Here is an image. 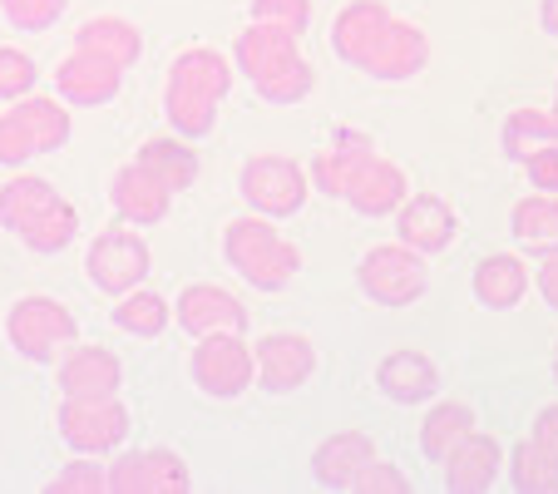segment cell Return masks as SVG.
I'll return each instance as SVG.
<instances>
[{
  "mask_svg": "<svg viewBox=\"0 0 558 494\" xmlns=\"http://www.w3.org/2000/svg\"><path fill=\"white\" fill-rule=\"evenodd\" d=\"M356 282L376 306L401 312V306L421 302L425 287H430V257L415 253L411 242H401V238L371 242L366 253H361V263H356Z\"/></svg>",
  "mask_w": 558,
  "mask_h": 494,
  "instance_id": "obj_5",
  "label": "cell"
},
{
  "mask_svg": "<svg viewBox=\"0 0 558 494\" xmlns=\"http://www.w3.org/2000/svg\"><path fill=\"white\" fill-rule=\"evenodd\" d=\"M351 490H361V494H405L411 490V480H405V470L396 460H371L366 470L356 474V484H351Z\"/></svg>",
  "mask_w": 558,
  "mask_h": 494,
  "instance_id": "obj_38",
  "label": "cell"
},
{
  "mask_svg": "<svg viewBox=\"0 0 558 494\" xmlns=\"http://www.w3.org/2000/svg\"><path fill=\"white\" fill-rule=\"evenodd\" d=\"M70 0H0V15L25 35H40V31H54L64 15Z\"/></svg>",
  "mask_w": 558,
  "mask_h": 494,
  "instance_id": "obj_35",
  "label": "cell"
},
{
  "mask_svg": "<svg viewBox=\"0 0 558 494\" xmlns=\"http://www.w3.org/2000/svg\"><path fill=\"white\" fill-rule=\"evenodd\" d=\"M238 189H243L253 213L287 222L312 198V173H306V164L292 154H253L243 164V173H238Z\"/></svg>",
  "mask_w": 558,
  "mask_h": 494,
  "instance_id": "obj_8",
  "label": "cell"
},
{
  "mask_svg": "<svg viewBox=\"0 0 558 494\" xmlns=\"http://www.w3.org/2000/svg\"><path fill=\"white\" fill-rule=\"evenodd\" d=\"M524 179H529V189H538V193H558V138L524 158Z\"/></svg>",
  "mask_w": 558,
  "mask_h": 494,
  "instance_id": "obj_40",
  "label": "cell"
},
{
  "mask_svg": "<svg viewBox=\"0 0 558 494\" xmlns=\"http://www.w3.org/2000/svg\"><path fill=\"white\" fill-rule=\"evenodd\" d=\"M253 21L306 35L312 31V0H253Z\"/></svg>",
  "mask_w": 558,
  "mask_h": 494,
  "instance_id": "obj_36",
  "label": "cell"
},
{
  "mask_svg": "<svg viewBox=\"0 0 558 494\" xmlns=\"http://www.w3.org/2000/svg\"><path fill=\"white\" fill-rule=\"evenodd\" d=\"M0 228L11 232L25 253L54 257L80 238V208L50 179L11 169V179L0 183Z\"/></svg>",
  "mask_w": 558,
  "mask_h": 494,
  "instance_id": "obj_2",
  "label": "cell"
},
{
  "mask_svg": "<svg viewBox=\"0 0 558 494\" xmlns=\"http://www.w3.org/2000/svg\"><path fill=\"white\" fill-rule=\"evenodd\" d=\"M470 431H480V415H474V406H470V400L445 396V400H425V415H421V431H415V441H421L425 460L440 465L445 455H450Z\"/></svg>",
  "mask_w": 558,
  "mask_h": 494,
  "instance_id": "obj_27",
  "label": "cell"
},
{
  "mask_svg": "<svg viewBox=\"0 0 558 494\" xmlns=\"http://www.w3.org/2000/svg\"><path fill=\"white\" fill-rule=\"evenodd\" d=\"M425 64H430V35H425V25L405 21V15H390L380 40L371 45L366 64H361V74H371L380 85H405Z\"/></svg>",
  "mask_w": 558,
  "mask_h": 494,
  "instance_id": "obj_13",
  "label": "cell"
},
{
  "mask_svg": "<svg viewBox=\"0 0 558 494\" xmlns=\"http://www.w3.org/2000/svg\"><path fill=\"white\" fill-rule=\"evenodd\" d=\"M54 431L74 455H114L124 450L134 415L119 396H60Z\"/></svg>",
  "mask_w": 558,
  "mask_h": 494,
  "instance_id": "obj_6",
  "label": "cell"
},
{
  "mask_svg": "<svg viewBox=\"0 0 558 494\" xmlns=\"http://www.w3.org/2000/svg\"><path fill=\"white\" fill-rule=\"evenodd\" d=\"M376 154V138L371 134H356V129H337V134L327 138V148H316L312 158V189L327 193V198H347L351 179L361 173V164Z\"/></svg>",
  "mask_w": 558,
  "mask_h": 494,
  "instance_id": "obj_22",
  "label": "cell"
},
{
  "mask_svg": "<svg viewBox=\"0 0 558 494\" xmlns=\"http://www.w3.org/2000/svg\"><path fill=\"white\" fill-rule=\"evenodd\" d=\"M554 119H558V85H554Z\"/></svg>",
  "mask_w": 558,
  "mask_h": 494,
  "instance_id": "obj_45",
  "label": "cell"
},
{
  "mask_svg": "<svg viewBox=\"0 0 558 494\" xmlns=\"http://www.w3.org/2000/svg\"><path fill=\"white\" fill-rule=\"evenodd\" d=\"M31 89H40V64L21 45H0V105H15Z\"/></svg>",
  "mask_w": 558,
  "mask_h": 494,
  "instance_id": "obj_34",
  "label": "cell"
},
{
  "mask_svg": "<svg viewBox=\"0 0 558 494\" xmlns=\"http://www.w3.org/2000/svg\"><path fill=\"white\" fill-rule=\"evenodd\" d=\"M371 460H376V441L366 431H337L312 450V474L327 490H351Z\"/></svg>",
  "mask_w": 558,
  "mask_h": 494,
  "instance_id": "obj_25",
  "label": "cell"
},
{
  "mask_svg": "<svg viewBox=\"0 0 558 494\" xmlns=\"http://www.w3.org/2000/svg\"><path fill=\"white\" fill-rule=\"evenodd\" d=\"M189 376L203 396L213 400H243L257 386V361L253 341L243 332H213V337H193L189 351Z\"/></svg>",
  "mask_w": 558,
  "mask_h": 494,
  "instance_id": "obj_7",
  "label": "cell"
},
{
  "mask_svg": "<svg viewBox=\"0 0 558 494\" xmlns=\"http://www.w3.org/2000/svg\"><path fill=\"white\" fill-rule=\"evenodd\" d=\"M232 70L243 74L263 105H302L316 89V64L302 55V35L253 21L232 40Z\"/></svg>",
  "mask_w": 558,
  "mask_h": 494,
  "instance_id": "obj_1",
  "label": "cell"
},
{
  "mask_svg": "<svg viewBox=\"0 0 558 494\" xmlns=\"http://www.w3.org/2000/svg\"><path fill=\"white\" fill-rule=\"evenodd\" d=\"M253 361H257V390L267 396H292L306 381L316 376V341L306 332H263L253 341Z\"/></svg>",
  "mask_w": 558,
  "mask_h": 494,
  "instance_id": "obj_10",
  "label": "cell"
},
{
  "mask_svg": "<svg viewBox=\"0 0 558 494\" xmlns=\"http://www.w3.org/2000/svg\"><path fill=\"white\" fill-rule=\"evenodd\" d=\"M85 273H89V282H95L105 297L134 292V287L148 282V273H154L148 238L134 228V222L119 218L114 228L95 232V242H89V253H85Z\"/></svg>",
  "mask_w": 558,
  "mask_h": 494,
  "instance_id": "obj_9",
  "label": "cell"
},
{
  "mask_svg": "<svg viewBox=\"0 0 558 494\" xmlns=\"http://www.w3.org/2000/svg\"><path fill=\"white\" fill-rule=\"evenodd\" d=\"M173 322L189 337H213V332H247V302L222 282H189L173 297Z\"/></svg>",
  "mask_w": 558,
  "mask_h": 494,
  "instance_id": "obj_14",
  "label": "cell"
},
{
  "mask_svg": "<svg viewBox=\"0 0 558 494\" xmlns=\"http://www.w3.org/2000/svg\"><path fill=\"white\" fill-rule=\"evenodd\" d=\"M376 390L396 406H425L440 390V366L415 347H396L376 361Z\"/></svg>",
  "mask_w": 558,
  "mask_h": 494,
  "instance_id": "obj_19",
  "label": "cell"
},
{
  "mask_svg": "<svg viewBox=\"0 0 558 494\" xmlns=\"http://www.w3.org/2000/svg\"><path fill=\"white\" fill-rule=\"evenodd\" d=\"M134 164H144L148 173H154L163 189L179 198V193H189L193 183H198V148H193V138L183 134H148L144 144H138Z\"/></svg>",
  "mask_w": 558,
  "mask_h": 494,
  "instance_id": "obj_24",
  "label": "cell"
},
{
  "mask_svg": "<svg viewBox=\"0 0 558 494\" xmlns=\"http://www.w3.org/2000/svg\"><path fill=\"white\" fill-rule=\"evenodd\" d=\"M54 386H60V396H119L124 390V361L99 341H74L54 361Z\"/></svg>",
  "mask_w": 558,
  "mask_h": 494,
  "instance_id": "obj_15",
  "label": "cell"
},
{
  "mask_svg": "<svg viewBox=\"0 0 558 494\" xmlns=\"http://www.w3.org/2000/svg\"><path fill=\"white\" fill-rule=\"evenodd\" d=\"M538 25H544V35L558 40V0H538Z\"/></svg>",
  "mask_w": 558,
  "mask_h": 494,
  "instance_id": "obj_43",
  "label": "cell"
},
{
  "mask_svg": "<svg viewBox=\"0 0 558 494\" xmlns=\"http://www.w3.org/2000/svg\"><path fill=\"white\" fill-rule=\"evenodd\" d=\"M109 322H114L124 337H138V341L163 337V332L173 326V297H163L158 287L138 282L134 292L114 297V312H109Z\"/></svg>",
  "mask_w": 558,
  "mask_h": 494,
  "instance_id": "obj_28",
  "label": "cell"
},
{
  "mask_svg": "<svg viewBox=\"0 0 558 494\" xmlns=\"http://www.w3.org/2000/svg\"><path fill=\"white\" fill-rule=\"evenodd\" d=\"M35 158L31 138H25V129L15 124L11 109H0V169H25Z\"/></svg>",
  "mask_w": 558,
  "mask_h": 494,
  "instance_id": "obj_39",
  "label": "cell"
},
{
  "mask_svg": "<svg viewBox=\"0 0 558 494\" xmlns=\"http://www.w3.org/2000/svg\"><path fill=\"white\" fill-rule=\"evenodd\" d=\"M109 208L114 218L134 222V228H154V222L169 218L173 193L144 169V164H124V169L109 179Z\"/></svg>",
  "mask_w": 558,
  "mask_h": 494,
  "instance_id": "obj_20",
  "label": "cell"
},
{
  "mask_svg": "<svg viewBox=\"0 0 558 494\" xmlns=\"http://www.w3.org/2000/svg\"><path fill=\"white\" fill-rule=\"evenodd\" d=\"M505 470H509V484H514V490H529V494L558 490V465L548 460L534 441H519L514 455H505Z\"/></svg>",
  "mask_w": 558,
  "mask_h": 494,
  "instance_id": "obj_33",
  "label": "cell"
},
{
  "mask_svg": "<svg viewBox=\"0 0 558 494\" xmlns=\"http://www.w3.org/2000/svg\"><path fill=\"white\" fill-rule=\"evenodd\" d=\"M509 232H514V242H524V248H554L558 242V193H524V198H514V208H509Z\"/></svg>",
  "mask_w": 558,
  "mask_h": 494,
  "instance_id": "obj_32",
  "label": "cell"
},
{
  "mask_svg": "<svg viewBox=\"0 0 558 494\" xmlns=\"http://www.w3.org/2000/svg\"><path fill=\"white\" fill-rule=\"evenodd\" d=\"M534 287H538V297H544V306L558 312V242L544 248V257L534 263Z\"/></svg>",
  "mask_w": 558,
  "mask_h": 494,
  "instance_id": "obj_42",
  "label": "cell"
},
{
  "mask_svg": "<svg viewBox=\"0 0 558 494\" xmlns=\"http://www.w3.org/2000/svg\"><path fill=\"white\" fill-rule=\"evenodd\" d=\"M529 287H534V263H524L519 253L480 257V267H474V277H470L474 302L489 306V312H514L529 297Z\"/></svg>",
  "mask_w": 558,
  "mask_h": 494,
  "instance_id": "obj_23",
  "label": "cell"
},
{
  "mask_svg": "<svg viewBox=\"0 0 558 494\" xmlns=\"http://www.w3.org/2000/svg\"><path fill=\"white\" fill-rule=\"evenodd\" d=\"M222 257L253 292H282L296 273H302V253L296 242L277 228V218L263 213H238L222 222Z\"/></svg>",
  "mask_w": 558,
  "mask_h": 494,
  "instance_id": "obj_3",
  "label": "cell"
},
{
  "mask_svg": "<svg viewBox=\"0 0 558 494\" xmlns=\"http://www.w3.org/2000/svg\"><path fill=\"white\" fill-rule=\"evenodd\" d=\"M109 490L114 494H183V490H193V470L179 450H163V445L114 450Z\"/></svg>",
  "mask_w": 558,
  "mask_h": 494,
  "instance_id": "obj_12",
  "label": "cell"
},
{
  "mask_svg": "<svg viewBox=\"0 0 558 494\" xmlns=\"http://www.w3.org/2000/svg\"><path fill=\"white\" fill-rule=\"evenodd\" d=\"M54 95L64 99L70 109H105L119 99L124 89V70L105 55L85 50V45H70V50L54 60Z\"/></svg>",
  "mask_w": 558,
  "mask_h": 494,
  "instance_id": "obj_11",
  "label": "cell"
},
{
  "mask_svg": "<svg viewBox=\"0 0 558 494\" xmlns=\"http://www.w3.org/2000/svg\"><path fill=\"white\" fill-rule=\"evenodd\" d=\"M558 138V119L554 109L544 105H519L505 115V129H499V144H505V158H514V164H524L534 148L554 144Z\"/></svg>",
  "mask_w": 558,
  "mask_h": 494,
  "instance_id": "obj_31",
  "label": "cell"
},
{
  "mask_svg": "<svg viewBox=\"0 0 558 494\" xmlns=\"http://www.w3.org/2000/svg\"><path fill=\"white\" fill-rule=\"evenodd\" d=\"M554 381H558V347H554Z\"/></svg>",
  "mask_w": 558,
  "mask_h": 494,
  "instance_id": "obj_44",
  "label": "cell"
},
{
  "mask_svg": "<svg viewBox=\"0 0 558 494\" xmlns=\"http://www.w3.org/2000/svg\"><path fill=\"white\" fill-rule=\"evenodd\" d=\"M390 5L386 0H347L337 15H331V55H337L341 64H351V70H361L371 55V45L380 40V31H386L390 21Z\"/></svg>",
  "mask_w": 558,
  "mask_h": 494,
  "instance_id": "obj_21",
  "label": "cell"
},
{
  "mask_svg": "<svg viewBox=\"0 0 558 494\" xmlns=\"http://www.w3.org/2000/svg\"><path fill=\"white\" fill-rule=\"evenodd\" d=\"M50 490L54 494H74V490H80V494H95V490H109V470H105V465H95V455H74V460L50 480Z\"/></svg>",
  "mask_w": 558,
  "mask_h": 494,
  "instance_id": "obj_37",
  "label": "cell"
},
{
  "mask_svg": "<svg viewBox=\"0 0 558 494\" xmlns=\"http://www.w3.org/2000/svg\"><path fill=\"white\" fill-rule=\"evenodd\" d=\"M218 109L222 99H213L208 89H193L183 80H163V115H169V129L183 138H208L218 129Z\"/></svg>",
  "mask_w": 558,
  "mask_h": 494,
  "instance_id": "obj_30",
  "label": "cell"
},
{
  "mask_svg": "<svg viewBox=\"0 0 558 494\" xmlns=\"http://www.w3.org/2000/svg\"><path fill=\"white\" fill-rule=\"evenodd\" d=\"M529 441H534L538 450H544L548 460L558 465V400H554V406H544V410L534 415V425H529Z\"/></svg>",
  "mask_w": 558,
  "mask_h": 494,
  "instance_id": "obj_41",
  "label": "cell"
},
{
  "mask_svg": "<svg viewBox=\"0 0 558 494\" xmlns=\"http://www.w3.org/2000/svg\"><path fill=\"white\" fill-rule=\"evenodd\" d=\"M74 45H85V50L114 60L119 70H134L138 55H144V31H138L134 21H124V15H89V21L74 31Z\"/></svg>",
  "mask_w": 558,
  "mask_h": 494,
  "instance_id": "obj_29",
  "label": "cell"
},
{
  "mask_svg": "<svg viewBox=\"0 0 558 494\" xmlns=\"http://www.w3.org/2000/svg\"><path fill=\"white\" fill-rule=\"evenodd\" d=\"M396 238L411 242L415 253H425V257H440L460 238V218H454V208L440 193H411L396 208Z\"/></svg>",
  "mask_w": 558,
  "mask_h": 494,
  "instance_id": "obj_16",
  "label": "cell"
},
{
  "mask_svg": "<svg viewBox=\"0 0 558 494\" xmlns=\"http://www.w3.org/2000/svg\"><path fill=\"white\" fill-rule=\"evenodd\" d=\"M11 115H15V124L25 129V138H31L35 158H40V154H60V148L70 144L74 119H70V105H64L60 95L31 89L25 99H15V105H11Z\"/></svg>",
  "mask_w": 558,
  "mask_h": 494,
  "instance_id": "obj_26",
  "label": "cell"
},
{
  "mask_svg": "<svg viewBox=\"0 0 558 494\" xmlns=\"http://www.w3.org/2000/svg\"><path fill=\"white\" fill-rule=\"evenodd\" d=\"M405 198H411V173H405L390 154L376 148V154L361 164L356 179H351V189L341 203H351L361 218H396V208H401Z\"/></svg>",
  "mask_w": 558,
  "mask_h": 494,
  "instance_id": "obj_18",
  "label": "cell"
},
{
  "mask_svg": "<svg viewBox=\"0 0 558 494\" xmlns=\"http://www.w3.org/2000/svg\"><path fill=\"white\" fill-rule=\"evenodd\" d=\"M5 341L15 347L21 361L54 366L80 341V316L50 292H25L5 306Z\"/></svg>",
  "mask_w": 558,
  "mask_h": 494,
  "instance_id": "obj_4",
  "label": "cell"
},
{
  "mask_svg": "<svg viewBox=\"0 0 558 494\" xmlns=\"http://www.w3.org/2000/svg\"><path fill=\"white\" fill-rule=\"evenodd\" d=\"M445 490L454 494H485L505 480V445L495 441L489 431H470L450 455L440 460Z\"/></svg>",
  "mask_w": 558,
  "mask_h": 494,
  "instance_id": "obj_17",
  "label": "cell"
}]
</instances>
